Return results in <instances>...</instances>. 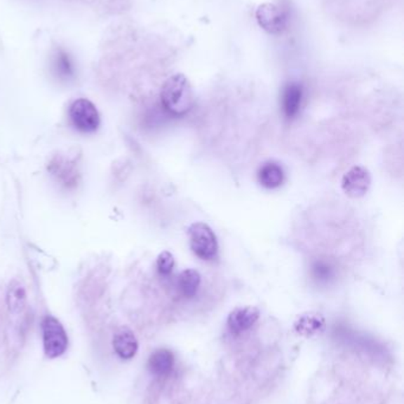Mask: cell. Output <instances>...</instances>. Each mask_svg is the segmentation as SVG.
I'll return each instance as SVG.
<instances>
[{
  "label": "cell",
  "mask_w": 404,
  "mask_h": 404,
  "mask_svg": "<svg viewBox=\"0 0 404 404\" xmlns=\"http://www.w3.org/2000/svg\"><path fill=\"white\" fill-rule=\"evenodd\" d=\"M189 238L192 252L203 260H214L218 254V242L214 230L204 223H192L189 227Z\"/></svg>",
  "instance_id": "obj_2"
},
{
  "label": "cell",
  "mask_w": 404,
  "mask_h": 404,
  "mask_svg": "<svg viewBox=\"0 0 404 404\" xmlns=\"http://www.w3.org/2000/svg\"><path fill=\"white\" fill-rule=\"evenodd\" d=\"M43 348L48 358H58L68 349V336L58 318L46 316L42 321Z\"/></svg>",
  "instance_id": "obj_3"
},
{
  "label": "cell",
  "mask_w": 404,
  "mask_h": 404,
  "mask_svg": "<svg viewBox=\"0 0 404 404\" xmlns=\"http://www.w3.org/2000/svg\"><path fill=\"white\" fill-rule=\"evenodd\" d=\"M199 286H201V274L198 271L194 268H187L180 273L178 278V287L184 297L192 298L197 295Z\"/></svg>",
  "instance_id": "obj_14"
},
{
  "label": "cell",
  "mask_w": 404,
  "mask_h": 404,
  "mask_svg": "<svg viewBox=\"0 0 404 404\" xmlns=\"http://www.w3.org/2000/svg\"><path fill=\"white\" fill-rule=\"evenodd\" d=\"M175 367V356L168 349H158L149 356L147 368L156 377L168 376Z\"/></svg>",
  "instance_id": "obj_10"
},
{
  "label": "cell",
  "mask_w": 404,
  "mask_h": 404,
  "mask_svg": "<svg viewBox=\"0 0 404 404\" xmlns=\"http://www.w3.org/2000/svg\"><path fill=\"white\" fill-rule=\"evenodd\" d=\"M113 347H114L116 355L120 358L127 361V359L133 358L134 356L137 355L139 343L133 331L127 326H122L115 333Z\"/></svg>",
  "instance_id": "obj_9"
},
{
  "label": "cell",
  "mask_w": 404,
  "mask_h": 404,
  "mask_svg": "<svg viewBox=\"0 0 404 404\" xmlns=\"http://www.w3.org/2000/svg\"><path fill=\"white\" fill-rule=\"evenodd\" d=\"M175 257L171 252L164 251L156 258V268L161 276H170L175 268Z\"/></svg>",
  "instance_id": "obj_16"
},
{
  "label": "cell",
  "mask_w": 404,
  "mask_h": 404,
  "mask_svg": "<svg viewBox=\"0 0 404 404\" xmlns=\"http://www.w3.org/2000/svg\"><path fill=\"white\" fill-rule=\"evenodd\" d=\"M283 180H285V173L278 163H266L259 170V181L264 188H278L283 185Z\"/></svg>",
  "instance_id": "obj_12"
},
{
  "label": "cell",
  "mask_w": 404,
  "mask_h": 404,
  "mask_svg": "<svg viewBox=\"0 0 404 404\" xmlns=\"http://www.w3.org/2000/svg\"><path fill=\"white\" fill-rule=\"evenodd\" d=\"M313 276L321 283H326L333 277V268L326 261H317L313 265Z\"/></svg>",
  "instance_id": "obj_17"
},
{
  "label": "cell",
  "mask_w": 404,
  "mask_h": 404,
  "mask_svg": "<svg viewBox=\"0 0 404 404\" xmlns=\"http://www.w3.org/2000/svg\"><path fill=\"white\" fill-rule=\"evenodd\" d=\"M161 104L172 116L182 118L195 104V95L187 76L175 74L165 81L161 88Z\"/></svg>",
  "instance_id": "obj_1"
},
{
  "label": "cell",
  "mask_w": 404,
  "mask_h": 404,
  "mask_svg": "<svg viewBox=\"0 0 404 404\" xmlns=\"http://www.w3.org/2000/svg\"><path fill=\"white\" fill-rule=\"evenodd\" d=\"M259 318L260 310L255 306H240L228 316V326L233 333H243L250 329Z\"/></svg>",
  "instance_id": "obj_7"
},
{
  "label": "cell",
  "mask_w": 404,
  "mask_h": 404,
  "mask_svg": "<svg viewBox=\"0 0 404 404\" xmlns=\"http://www.w3.org/2000/svg\"><path fill=\"white\" fill-rule=\"evenodd\" d=\"M304 89L302 84H287L283 92V110L287 118H294L302 108Z\"/></svg>",
  "instance_id": "obj_11"
},
{
  "label": "cell",
  "mask_w": 404,
  "mask_h": 404,
  "mask_svg": "<svg viewBox=\"0 0 404 404\" xmlns=\"http://www.w3.org/2000/svg\"><path fill=\"white\" fill-rule=\"evenodd\" d=\"M55 68L58 70L60 76L65 77V78H69V77H72L74 75L73 62L70 60L68 53H65L63 50H60L58 55H56Z\"/></svg>",
  "instance_id": "obj_15"
},
{
  "label": "cell",
  "mask_w": 404,
  "mask_h": 404,
  "mask_svg": "<svg viewBox=\"0 0 404 404\" xmlns=\"http://www.w3.org/2000/svg\"><path fill=\"white\" fill-rule=\"evenodd\" d=\"M370 172L363 166L352 167L350 170H347L342 181L344 193L352 199L364 197L370 188Z\"/></svg>",
  "instance_id": "obj_6"
},
{
  "label": "cell",
  "mask_w": 404,
  "mask_h": 404,
  "mask_svg": "<svg viewBox=\"0 0 404 404\" xmlns=\"http://www.w3.org/2000/svg\"><path fill=\"white\" fill-rule=\"evenodd\" d=\"M325 328H326V319L324 316L314 311L300 314L297 321H294V331L297 335L307 338L324 333Z\"/></svg>",
  "instance_id": "obj_8"
},
{
  "label": "cell",
  "mask_w": 404,
  "mask_h": 404,
  "mask_svg": "<svg viewBox=\"0 0 404 404\" xmlns=\"http://www.w3.org/2000/svg\"><path fill=\"white\" fill-rule=\"evenodd\" d=\"M8 310L13 314H18L25 309L27 305V292L24 288L23 284L20 280H12L8 290Z\"/></svg>",
  "instance_id": "obj_13"
},
{
  "label": "cell",
  "mask_w": 404,
  "mask_h": 404,
  "mask_svg": "<svg viewBox=\"0 0 404 404\" xmlns=\"http://www.w3.org/2000/svg\"><path fill=\"white\" fill-rule=\"evenodd\" d=\"M69 118L72 125L82 132H94L100 127L99 111L89 99H76L70 106Z\"/></svg>",
  "instance_id": "obj_4"
},
{
  "label": "cell",
  "mask_w": 404,
  "mask_h": 404,
  "mask_svg": "<svg viewBox=\"0 0 404 404\" xmlns=\"http://www.w3.org/2000/svg\"><path fill=\"white\" fill-rule=\"evenodd\" d=\"M255 17L260 27L269 34H283L288 20L283 8L271 3L260 5L256 8Z\"/></svg>",
  "instance_id": "obj_5"
}]
</instances>
